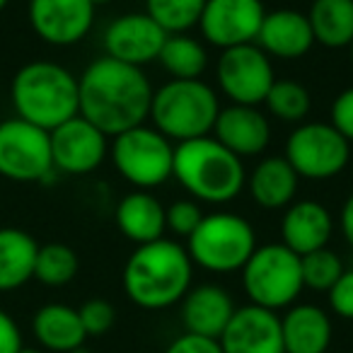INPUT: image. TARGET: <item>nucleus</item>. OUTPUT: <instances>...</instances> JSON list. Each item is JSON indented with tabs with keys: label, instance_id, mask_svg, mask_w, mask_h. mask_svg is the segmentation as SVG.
<instances>
[{
	"label": "nucleus",
	"instance_id": "nucleus-17",
	"mask_svg": "<svg viewBox=\"0 0 353 353\" xmlns=\"http://www.w3.org/2000/svg\"><path fill=\"white\" fill-rule=\"evenodd\" d=\"M213 138L237 157H254L269 148L271 123L259 107L230 104L218 114Z\"/></svg>",
	"mask_w": 353,
	"mask_h": 353
},
{
	"label": "nucleus",
	"instance_id": "nucleus-19",
	"mask_svg": "<svg viewBox=\"0 0 353 353\" xmlns=\"http://www.w3.org/2000/svg\"><path fill=\"white\" fill-rule=\"evenodd\" d=\"M334 232V218L329 208L312 199H300L285 208L281 218V237L298 256L327 247Z\"/></svg>",
	"mask_w": 353,
	"mask_h": 353
},
{
	"label": "nucleus",
	"instance_id": "nucleus-8",
	"mask_svg": "<svg viewBox=\"0 0 353 353\" xmlns=\"http://www.w3.org/2000/svg\"><path fill=\"white\" fill-rule=\"evenodd\" d=\"M109 157L128 184L148 192L165 184L172 176L174 148L170 138L162 136L155 126L138 123L119 136H112Z\"/></svg>",
	"mask_w": 353,
	"mask_h": 353
},
{
	"label": "nucleus",
	"instance_id": "nucleus-3",
	"mask_svg": "<svg viewBox=\"0 0 353 353\" xmlns=\"http://www.w3.org/2000/svg\"><path fill=\"white\" fill-rule=\"evenodd\" d=\"M10 102L20 119L54 131L80 114L78 78L54 61H30L12 78Z\"/></svg>",
	"mask_w": 353,
	"mask_h": 353
},
{
	"label": "nucleus",
	"instance_id": "nucleus-28",
	"mask_svg": "<svg viewBox=\"0 0 353 353\" xmlns=\"http://www.w3.org/2000/svg\"><path fill=\"white\" fill-rule=\"evenodd\" d=\"M78 254H75L73 247L63 245V242H49V245H41L39 252H37L34 279L39 283L49 285V288L68 285L78 276Z\"/></svg>",
	"mask_w": 353,
	"mask_h": 353
},
{
	"label": "nucleus",
	"instance_id": "nucleus-22",
	"mask_svg": "<svg viewBox=\"0 0 353 353\" xmlns=\"http://www.w3.org/2000/svg\"><path fill=\"white\" fill-rule=\"evenodd\" d=\"M32 334L37 343L51 353H75L88 339L78 310L63 303L41 305L32 317Z\"/></svg>",
	"mask_w": 353,
	"mask_h": 353
},
{
	"label": "nucleus",
	"instance_id": "nucleus-6",
	"mask_svg": "<svg viewBox=\"0 0 353 353\" xmlns=\"http://www.w3.org/2000/svg\"><path fill=\"white\" fill-rule=\"evenodd\" d=\"M256 250V232L237 213H206L199 228L187 237V252L194 264L211 274L240 271Z\"/></svg>",
	"mask_w": 353,
	"mask_h": 353
},
{
	"label": "nucleus",
	"instance_id": "nucleus-42",
	"mask_svg": "<svg viewBox=\"0 0 353 353\" xmlns=\"http://www.w3.org/2000/svg\"><path fill=\"white\" fill-rule=\"evenodd\" d=\"M94 3H97V6H99V3H109V0H94Z\"/></svg>",
	"mask_w": 353,
	"mask_h": 353
},
{
	"label": "nucleus",
	"instance_id": "nucleus-31",
	"mask_svg": "<svg viewBox=\"0 0 353 353\" xmlns=\"http://www.w3.org/2000/svg\"><path fill=\"white\" fill-rule=\"evenodd\" d=\"M300 269H303V285L312 290H322L327 293L336 279L343 274V264L332 250L322 247L317 252L300 256Z\"/></svg>",
	"mask_w": 353,
	"mask_h": 353
},
{
	"label": "nucleus",
	"instance_id": "nucleus-2",
	"mask_svg": "<svg viewBox=\"0 0 353 353\" xmlns=\"http://www.w3.org/2000/svg\"><path fill=\"white\" fill-rule=\"evenodd\" d=\"M194 261L187 247L174 240H152L138 245L123 264V293L143 310H165L182 303L192 288Z\"/></svg>",
	"mask_w": 353,
	"mask_h": 353
},
{
	"label": "nucleus",
	"instance_id": "nucleus-7",
	"mask_svg": "<svg viewBox=\"0 0 353 353\" xmlns=\"http://www.w3.org/2000/svg\"><path fill=\"white\" fill-rule=\"evenodd\" d=\"M240 271L250 303L274 312L290 307L305 288L300 256L283 242L256 247Z\"/></svg>",
	"mask_w": 353,
	"mask_h": 353
},
{
	"label": "nucleus",
	"instance_id": "nucleus-25",
	"mask_svg": "<svg viewBox=\"0 0 353 353\" xmlns=\"http://www.w3.org/2000/svg\"><path fill=\"white\" fill-rule=\"evenodd\" d=\"M39 245L27 230L0 228V293L22 288L34 279Z\"/></svg>",
	"mask_w": 353,
	"mask_h": 353
},
{
	"label": "nucleus",
	"instance_id": "nucleus-29",
	"mask_svg": "<svg viewBox=\"0 0 353 353\" xmlns=\"http://www.w3.org/2000/svg\"><path fill=\"white\" fill-rule=\"evenodd\" d=\"M206 0H145V12L167 32L184 34L199 25Z\"/></svg>",
	"mask_w": 353,
	"mask_h": 353
},
{
	"label": "nucleus",
	"instance_id": "nucleus-41",
	"mask_svg": "<svg viewBox=\"0 0 353 353\" xmlns=\"http://www.w3.org/2000/svg\"><path fill=\"white\" fill-rule=\"evenodd\" d=\"M348 51H351V65H353V41L348 44Z\"/></svg>",
	"mask_w": 353,
	"mask_h": 353
},
{
	"label": "nucleus",
	"instance_id": "nucleus-14",
	"mask_svg": "<svg viewBox=\"0 0 353 353\" xmlns=\"http://www.w3.org/2000/svg\"><path fill=\"white\" fill-rule=\"evenodd\" d=\"M49 136L54 170L63 174H90L102 165L109 152V136L80 114L49 131Z\"/></svg>",
	"mask_w": 353,
	"mask_h": 353
},
{
	"label": "nucleus",
	"instance_id": "nucleus-35",
	"mask_svg": "<svg viewBox=\"0 0 353 353\" xmlns=\"http://www.w3.org/2000/svg\"><path fill=\"white\" fill-rule=\"evenodd\" d=\"M329 123L353 145V88L339 92L329 109Z\"/></svg>",
	"mask_w": 353,
	"mask_h": 353
},
{
	"label": "nucleus",
	"instance_id": "nucleus-36",
	"mask_svg": "<svg viewBox=\"0 0 353 353\" xmlns=\"http://www.w3.org/2000/svg\"><path fill=\"white\" fill-rule=\"evenodd\" d=\"M165 353H223L218 339L199 336V334H182L167 346Z\"/></svg>",
	"mask_w": 353,
	"mask_h": 353
},
{
	"label": "nucleus",
	"instance_id": "nucleus-15",
	"mask_svg": "<svg viewBox=\"0 0 353 353\" xmlns=\"http://www.w3.org/2000/svg\"><path fill=\"white\" fill-rule=\"evenodd\" d=\"M165 39L167 32L148 12H126L104 30V51L109 59L143 68L157 61Z\"/></svg>",
	"mask_w": 353,
	"mask_h": 353
},
{
	"label": "nucleus",
	"instance_id": "nucleus-43",
	"mask_svg": "<svg viewBox=\"0 0 353 353\" xmlns=\"http://www.w3.org/2000/svg\"><path fill=\"white\" fill-rule=\"evenodd\" d=\"M351 353H353V348H351Z\"/></svg>",
	"mask_w": 353,
	"mask_h": 353
},
{
	"label": "nucleus",
	"instance_id": "nucleus-23",
	"mask_svg": "<svg viewBox=\"0 0 353 353\" xmlns=\"http://www.w3.org/2000/svg\"><path fill=\"white\" fill-rule=\"evenodd\" d=\"M298 172L285 157H264L247 176V189L256 206L279 211L295 201L298 194Z\"/></svg>",
	"mask_w": 353,
	"mask_h": 353
},
{
	"label": "nucleus",
	"instance_id": "nucleus-37",
	"mask_svg": "<svg viewBox=\"0 0 353 353\" xmlns=\"http://www.w3.org/2000/svg\"><path fill=\"white\" fill-rule=\"evenodd\" d=\"M25 348L17 322L0 307V353H20Z\"/></svg>",
	"mask_w": 353,
	"mask_h": 353
},
{
	"label": "nucleus",
	"instance_id": "nucleus-32",
	"mask_svg": "<svg viewBox=\"0 0 353 353\" xmlns=\"http://www.w3.org/2000/svg\"><path fill=\"white\" fill-rule=\"evenodd\" d=\"M78 314L88 336H104V334L112 332L114 322H117V310H114V305L102 298H92V300H88V303H83L78 307Z\"/></svg>",
	"mask_w": 353,
	"mask_h": 353
},
{
	"label": "nucleus",
	"instance_id": "nucleus-18",
	"mask_svg": "<svg viewBox=\"0 0 353 353\" xmlns=\"http://www.w3.org/2000/svg\"><path fill=\"white\" fill-rule=\"evenodd\" d=\"M254 44L269 59L274 56L281 61H295L303 59L314 46V34L307 15L283 8V10L266 12Z\"/></svg>",
	"mask_w": 353,
	"mask_h": 353
},
{
	"label": "nucleus",
	"instance_id": "nucleus-30",
	"mask_svg": "<svg viewBox=\"0 0 353 353\" xmlns=\"http://www.w3.org/2000/svg\"><path fill=\"white\" fill-rule=\"evenodd\" d=\"M264 104L271 117L285 123H298L310 114L312 97H310L307 88L295 83V80H274Z\"/></svg>",
	"mask_w": 353,
	"mask_h": 353
},
{
	"label": "nucleus",
	"instance_id": "nucleus-34",
	"mask_svg": "<svg viewBox=\"0 0 353 353\" xmlns=\"http://www.w3.org/2000/svg\"><path fill=\"white\" fill-rule=\"evenodd\" d=\"M329 307L336 317L353 319V269H343L336 283L327 290Z\"/></svg>",
	"mask_w": 353,
	"mask_h": 353
},
{
	"label": "nucleus",
	"instance_id": "nucleus-9",
	"mask_svg": "<svg viewBox=\"0 0 353 353\" xmlns=\"http://www.w3.org/2000/svg\"><path fill=\"white\" fill-rule=\"evenodd\" d=\"M285 160L300 179L327 182L341 174L351 160V143L332 123H300L285 141Z\"/></svg>",
	"mask_w": 353,
	"mask_h": 353
},
{
	"label": "nucleus",
	"instance_id": "nucleus-13",
	"mask_svg": "<svg viewBox=\"0 0 353 353\" xmlns=\"http://www.w3.org/2000/svg\"><path fill=\"white\" fill-rule=\"evenodd\" d=\"M264 15L261 0H206L199 25L208 44L225 51L254 44Z\"/></svg>",
	"mask_w": 353,
	"mask_h": 353
},
{
	"label": "nucleus",
	"instance_id": "nucleus-12",
	"mask_svg": "<svg viewBox=\"0 0 353 353\" xmlns=\"http://www.w3.org/2000/svg\"><path fill=\"white\" fill-rule=\"evenodd\" d=\"M94 12V0H30L27 20L44 44L75 46L90 34Z\"/></svg>",
	"mask_w": 353,
	"mask_h": 353
},
{
	"label": "nucleus",
	"instance_id": "nucleus-39",
	"mask_svg": "<svg viewBox=\"0 0 353 353\" xmlns=\"http://www.w3.org/2000/svg\"><path fill=\"white\" fill-rule=\"evenodd\" d=\"M20 353H46V351H41V348H22Z\"/></svg>",
	"mask_w": 353,
	"mask_h": 353
},
{
	"label": "nucleus",
	"instance_id": "nucleus-20",
	"mask_svg": "<svg viewBox=\"0 0 353 353\" xmlns=\"http://www.w3.org/2000/svg\"><path fill=\"white\" fill-rule=\"evenodd\" d=\"M232 312H235V303L230 293L216 283H201L196 288H189L182 298V322L189 334L221 339Z\"/></svg>",
	"mask_w": 353,
	"mask_h": 353
},
{
	"label": "nucleus",
	"instance_id": "nucleus-24",
	"mask_svg": "<svg viewBox=\"0 0 353 353\" xmlns=\"http://www.w3.org/2000/svg\"><path fill=\"white\" fill-rule=\"evenodd\" d=\"M114 221H117L121 235L136 245L160 240L167 230L165 206L157 201V196H152L150 192H143V189L126 194L119 201L117 211H114Z\"/></svg>",
	"mask_w": 353,
	"mask_h": 353
},
{
	"label": "nucleus",
	"instance_id": "nucleus-10",
	"mask_svg": "<svg viewBox=\"0 0 353 353\" xmlns=\"http://www.w3.org/2000/svg\"><path fill=\"white\" fill-rule=\"evenodd\" d=\"M54 172L49 131L25 121L6 119L0 121V176L8 182L34 184L44 182Z\"/></svg>",
	"mask_w": 353,
	"mask_h": 353
},
{
	"label": "nucleus",
	"instance_id": "nucleus-27",
	"mask_svg": "<svg viewBox=\"0 0 353 353\" xmlns=\"http://www.w3.org/2000/svg\"><path fill=\"white\" fill-rule=\"evenodd\" d=\"M157 63L167 70L172 80H199L208 68V54L189 34H167L157 56Z\"/></svg>",
	"mask_w": 353,
	"mask_h": 353
},
{
	"label": "nucleus",
	"instance_id": "nucleus-21",
	"mask_svg": "<svg viewBox=\"0 0 353 353\" xmlns=\"http://www.w3.org/2000/svg\"><path fill=\"white\" fill-rule=\"evenodd\" d=\"M283 353H327L332 343V319L319 305H290L281 317Z\"/></svg>",
	"mask_w": 353,
	"mask_h": 353
},
{
	"label": "nucleus",
	"instance_id": "nucleus-5",
	"mask_svg": "<svg viewBox=\"0 0 353 353\" xmlns=\"http://www.w3.org/2000/svg\"><path fill=\"white\" fill-rule=\"evenodd\" d=\"M221 114V102L211 85L203 80H170L152 92V126L170 141H194L208 136Z\"/></svg>",
	"mask_w": 353,
	"mask_h": 353
},
{
	"label": "nucleus",
	"instance_id": "nucleus-33",
	"mask_svg": "<svg viewBox=\"0 0 353 353\" xmlns=\"http://www.w3.org/2000/svg\"><path fill=\"white\" fill-rule=\"evenodd\" d=\"M203 216H206V213L201 211V203L192 201V199H179V201H174L170 208H165L167 230H172L179 237L192 235V232L199 228V223H201Z\"/></svg>",
	"mask_w": 353,
	"mask_h": 353
},
{
	"label": "nucleus",
	"instance_id": "nucleus-26",
	"mask_svg": "<svg viewBox=\"0 0 353 353\" xmlns=\"http://www.w3.org/2000/svg\"><path fill=\"white\" fill-rule=\"evenodd\" d=\"M307 20L324 49H348L353 41V0H312Z\"/></svg>",
	"mask_w": 353,
	"mask_h": 353
},
{
	"label": "nucleus",
	"instance_id": "nucleus-4",
	"mask_svg": "<svg viewBox=\"0 0 353 353\" xmlns=\"http://www.w3.org/2000/svg\"><path fill=\"white\" fill-rule=\"evenodd\" d=\"M172 176L203 203H230L247 184L242 157L211 136L184 141L174 148Z\"/></svg>",
	"mask_w": 353,
	"mask_h": 353
},
{
	"label": "nucleus",
	"instance_id": "nucleus-44",
	"mask_svg": "<svg viewBox=\"0 0 353 353\" xmlns=\"http://www.w3.org/2000/svg\"><path fill=\"white\" fill-rule=\"evenodd\" d=\"M75 353H80V351H75Z\"/></svg>",
	"mask_w": 353,
	"mask_h": 353
},
{
	"label": "nucleus",
	"instance_id": "nucleus-38",
	"mask_svg": "<svg viewBox=\"0 0 353 353\" xmlns=\"http://www.w3.org/2000/svg\"><path fill=\"white\" fill-rule=\"evenodd\" d=\"M339 225H341V235L346 237L348 247L353 250V194L343 201L341 216H339Z\"/></svg>",
	"mask_w": 353,
	"mask_h": 353
},
{
	"label": "nucleus",
	"instance_id": "nucleus-1",
	"mask_svg": "<svg viewBox=\"0 0 353 353\" xmlns=\"http://www.w3.org/2000/svg\"><path fill=\"white\" fill-rule=\"evenodd\" d=\"M80 117L107 133L109 138L138 126L150 114L152 88L138 65L117 59L92 61L78 78Z\"/></svg>",
	"mask_w": 353,
	"mask_h": 353
},
{
	"label": "nucleus",
	"instance_id": "nucleus-11",
	"mask_svg": "<svg viewBox=\"0 0 353 353\" xmlns=\"http://www.w3.org/2000/svg\"><path fill=\"white\" fill-rule=\"evenodd\" d=\"M218 88L232 104L259 107L274 85L271 59L256 44H242L225 49L216 68Z\"/></svg>",
	"mask_w": 353,
	"mask_h": 353
},
{
	"label": "nucleus",
	"instance_id": "nucleus-40",
	"mask_svg": "<svg viewBox=\"0 0 353 353\" xmlns=\"http://www.w3.org/2000/svg\"><path fill=\"white\" fill-rule=\"evenodd\" d=\"M8 3H10V0H0V12L6 10V8H8Z\"/></svg>",
	"mask_w": 353,
	"mask_h": 353
},
{
	"label": "nucleus",
	"instance_id": "nucleus-16",
	"mask_svg": "<svg viewBox=\"0 0 353 353\" xmlns=\"http://www.w3.org/2000/svg\"><path fill=\"white\" fill-rule=\"evenodd\" d=\"M218 343L223 353H283L281 317L252 303L235 307Z\"/></svg>",
	"mask_w": 353,
	"mask_h": 353
}]
</instances>
